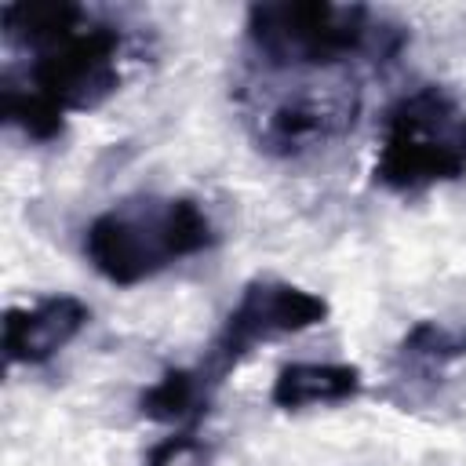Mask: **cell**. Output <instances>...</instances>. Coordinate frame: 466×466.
<instances>
[{
	"instance_id": "obj_1",
	"label": "cell",
	"mask_w": 466,
	"mask_h": 466,
	"mask_svg": "<svg viewBox=\"0 0 466 466\" xmlns=\"http://www.w3.org/2000/svg\"><path fill=\"white\" fill-rule=\"evenodd\" d=\"M4 36L29 51L22 91L55 113L98 109L120 87L124 33L69 0H22L0 7ZM11 84V80H7ZM18 87V84H15Z\"/></svg>"
},
{
	"instance_id": "obj_2",
	"label": "cell",
	"mask_w": 466,
	"mask_h": 466,
	"mask_svg": "<svg viewBox=\"0 0 466 466\" xmlns=\"http://www.w3.org/2000/svg\"><path fill=\"white\" fill-rule=\"evenodd\" d=\"M211 244L215 226L189 197H135L95 215L84 229L87 262L116 288L142 284Z\"/></svg>"
},
{
	"instance_id": "obj_3",
	"label": "cell",
	"mask_w": 466,
	"mask_h": 466,
	"mask_svg": "<svg viewBox=\"0 0 466 466\" xmlns=\"http://www.w3.org/2000/svg\"><path fill=\"white\" fill-rule=\"evenodd\" d=\"M248 44L273 73H331L368 51L390 55L364 4L331 0H277L248 7Z\"/></svg>"
},
{
	"instance_id": "obj_4",
	"label": "cell",
	"mask_w": 466,
	"mask_h": 466,
	"mask_svg": "<svg viewBox=\"0 0 466 466\" xmlns=\"http://www.w3.org/2000/svg\"><path fill=\"white\" fill-rule=\"evenodd\" d=\"M466 175V109L437 84L400 95L386 109L375 182L393 193H419Z\"/></svg>"
},
{
	"instance_id": "obj_5",
	"label": "cell",
	"mask_w": 466,
	"mask_h": 466,
	"mask_svg": "<svg viewBox=\"0 0 466 466\" xmlns=\"http://www.w3.org/2000/svg\"><path fill=\"white\" fill-rule=\"evenodd\" d=\"M360 87L342 76L328 80H299L280 91L255 116V138L273 157H299L317 146L335 142L357 124Z\"/></svg>"
},
{
	"instance_id": "obj_6",
	"label": "cell",
	"mask_w": 466,
	"mask_h": 466,
	"mask_svg": "<svg viewBox=\"0 0 466 466\" xmlns=\"http://www.w3.org/2000/svg\"><path fill=\"white\" fill-rule=\"evenodd\" d=\"M324 320H328V302L317 291H306L288 280H251L226 317V324L211 346L204 375L211 382H218L258 342H269L280 335H299Z\"/></svg>"
},
{
	"instance_id": "obj_7",
	"label": "cell",
	"mask_w": 466,
	"mask_h": 466,
	"mask_svg": "<svg viewBox=\"0 0 466 466\" xmlns=\"http://www.w3.org/2000/svg\"><path fill=\"white\" fill-rule=\"evenodd\" d=\"M87 320L91 309L76 295H47L33 306H11L4 313V357L7 364H47L87 328Z\"/></svg>"
},
{
	"instance_id": "obj_8",
	"label": "cell",
	"mask_w": 466,
	"mask_h": 466,
	"mask_svg": "<svg viewBox=\"0 0 466 466\" xmlns=\"http://www.w3.org/2000/svg\"><path fill=\"white\" fill-rule=\"evenodd\" d=\"M357 393H360V368L295 360L277 371L269 400L284 411H295V408H309V404H342Z\"/></svg>"
},
{
	"instance_id": "obj_9",
	"label": "cell",
	"mask_w": 466,
	"mask_h": 466,
	"mask_svg": "<svg viewBox=\"0 0 466 466\" xmlns=\"http://www.w3.org/2000/svg\"><path fill=\"white\" fill-rule=\"evenodd\" d=\"M208 386L211 379L204 371L167 368L153 386L142 390L138 411L153 422H189L208 411Z\"/></svg>"
},
{
	"instance_id": "obj_10",
	"label": "cell",
	"mask_w": 466,
	"mask_h": 466,
	"mask_svg": "<svg viewBox=\"0 0 466 466\" xmlns=\"http://www.w3.org/2000/svg\"><path fill=\"white\" fill-rule=\"evenodd\" d=\"M404 353L408 357H419V360H430V364L459 360V357H466V331H455V328L422 320V324H415L404 335Z\"/></svg>"
},
{
	"instance_id": "obj_11",
	"label": "cell",
	"mask_w": 466,
	"mask_h": 466,
	"mask_svg": "<svg viewBox=\"0 0 466 466\" xmlns=\"http://www.w3.org/2000/svg\"><path fill=\"white\" fill-rule=\"evenodd\" d=\"M146 466H211V448L193 433H175L153 444Z\"/></svg>"
}]
</instances>
